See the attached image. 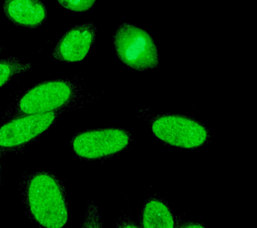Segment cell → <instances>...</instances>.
Returning a JSON list of instances; mask_svg holds the SVG:
<instances>
[{"label": "cell", "instance_id": "obj_1", "mask_svg": "<svg viewBox=\"0 0 257 228\" xmlns=\"http://www.w3.org/2000/svg\"><path fill=\"white\" fill-rule=\"evenodd\" d=\"M22 201L30 219L46 228L62 227L68 219L63 183L49 171L26 172L20 181Z\"/></svg>", "mask_w": 257, "mask_h": 228}, {"label": "cell", "instance_id": "obj_2", "mask_svg": "<svg viewBox=\"0 0 257 228\" xmlns=\"http://www.w3.org/2000/svg\"><path fill=\"white\" fill-rule=\"evenodd\" d=\"M82 89L73 80L44 82L22 94L14 104L10 119L20 116L68 111L77 105Z\"/></svg>", "mask_w": 257, "mask_h": 228}, {"label": "cell", "instance_id": "obj_3", "mask_svg": "<svg viewBox=\"0 0 257 228\" xmlns=\"http://www.w3.org/2000/svg\"><path fill=\"white\" fill-rule=\"evenodd\" d=\"M113 39L116 56L126 67L137 71L158 67V47L152 36L144 30L123 23L116 29Z\"/></svg>", "mask_w": 257, "mask_h": 228}, {"label": "cell", "instance_id": "obj_4", "mask_svg": "<svg viewBox=\"0 0 257 228\" xmlns=\"http://www.w3.org/2000/svg\"><path fill=\"white\" fill-rule=\"evenodd\" d=\"M153 133L169 145L194 149L208 143L210 132L208 128L192 118L178 115H162L151 121Z\"/></svg>", "mask_w": 257, "mask_h": 228}, {"label": "cell", "instance_id": "obj_5", "mask_svg": "<svg viewBox=\"0 0 257 228\" xmlns=\"http://www.w3.org/2000/svg\"><path fill=\"white\" fill-rule=\"evenodd\" d=\"M132 142L128 131L121 128L86 130L71 140L72 151L80 159L97 160L111 157L123 151Z\"/></svg>", "mask_w": 257, "mask_h": 228}, {"label": "cell", "instance_id": "obj_6", "mask_svg": "<svg viewBox=\"0 0 257 228\" xmlns=\"http://www.w3.org/2000/svg\"><path fill=\"white\" fill-rule=\"evenodd\" d=\"M64 111L20 116L0 126V151L4 155L28 145L45 133Z\"/></svg>", "mask_w": 257, "mask_h": 228}, {"label": "cell", "instance_id": "obj_7", "mask_svg": "<svg viewBox=\"0 0 257 228\" xmlns=\"http://www.w3.org/2000/svg\"><path fill=\"white\" fill-rule=\"evenodd\" d=\"M96 29L88 23L72 28L61 38L52 53L56 61L75 63L84 60L95 41Z\"/></svg>", "mask_w": 257, "mask_h": 228}, {"label": "cell", "instance_id": "obj_8", "mask_svg": "<svg viewBox=\"0 0 257 228\" xmlns=\"http://www.w3.org/2000/svg\"><path fill=\"white\" fill-rule=\"evenodd\" d=\"M3 12L12 23L31 29L41 25L48 16L41 0H5Z\"/></svg>", "mask_w": 257, "mask_h": 228}, {"label": "cell", "instance_id": "obj_9", "mask_svg": "<svg viewBox=\"0 0 257 228\" xmlns=\"http://www.w3.org/2000/svg\"><path fill=\"white\" fill-rule=\"evenodd\" d=\"M143 227H175L178 221L162 200L151 198L143 208L140 219Z\"/></svg>", "mask_w": 257, "mask_h": 228}, {"label": "cell", "instance_id": "obj_10", "mask_svg": "<svg viewBox=\"0 0 257 228\" xmlns=\"http://www.w3.org/2000/svg\"><path fill=\"white\" fill-rule=\"evenodd\" d=\"M31 68V64L22 63L16 58L0 59V88L11 81L15 76L26 73Z\"/></svg>", "mask_w": 257, "mask_h": 228}, {"label": "cell", "instance_id": "obj_11", "mask_svg": "<svg viewBox=\"0 0 257 228\" xmlns=\"http://www.w3.org/2000/svg\"><path fill=\"white\" fill-rule=\"evenodd\" d=\"M61 7L74 13H84L89 11L96 0H56Z\"/></svg>", "mask_w": 257, "mask_h": 228}, {"label": "cell", "instance_id": "obj_12", "mask_svg": "<svg viewBox=\"0 0 257 228\" xmlns=\"http://www.w3.org/2000/svg\"><path fill=\"white\" fill-rule=\"evenodd\" d=\"M184 223H181L182 225H180V227H204V225H201V224L198 223H195V222L192 221H183Z\"/></svg>", "mask_w": 257, "mask_h": 228}, {"label": "cell", "instance_id": "obj_13", "mask_svg": "<svg viewBox=\"0 0 257 228\" xmlns=\"http://www.w3.org/2000/svg\"><path fill=\"white\" fill-rule=\"evenodd\" d=\"M4 155V153H2V152L0 151V180H1L2 159Z\"/></svg>", "mask_w": 257, "mask_h": 228}, {"label": "cell", "instance_id": "obj_14", "mask_svg": "<svg viewBox=\"0 0 257 228\" xmlns=\"http://www.w3.org/2000/svg\"><path fill=\"white\" fill-rule=\"evenodd\" d=\"M2 51V49L1 47H0V53H1Z\"/></svg>", "mask_w": 257, "mask_h": 228}]
</instances>
